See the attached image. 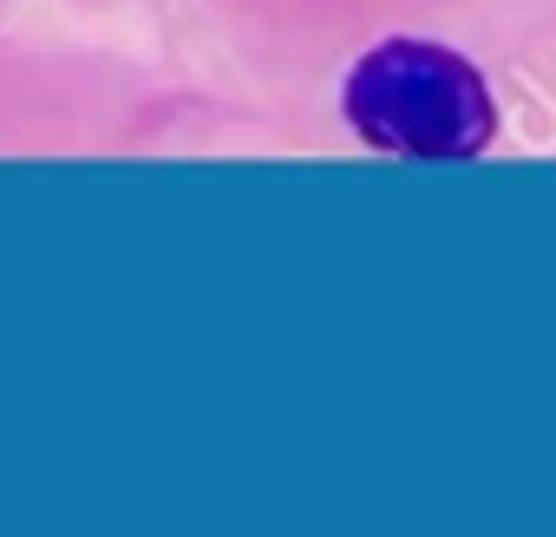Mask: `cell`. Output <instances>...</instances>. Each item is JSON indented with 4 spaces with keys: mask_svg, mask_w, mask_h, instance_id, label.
<instances>
[{
    "mask_svg": "<svg viewBox=\"0 0 556 537\" xmlns=\"http://www.w3.org/2000/svg\"><path fill=\"white\" fill-rule=\"evenodd\" d=\"M341 105H348V125L361 132V145H374L387 158H419V164L478 158L497 132L484 73L439 40L367 47L348 73Z\"/></svg>",
    "mask_w": 556,
    "mask_h": 537,
    "instance_id": "6da1fadb",
    "label": "cell"
}]
</instances>
